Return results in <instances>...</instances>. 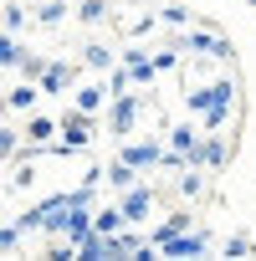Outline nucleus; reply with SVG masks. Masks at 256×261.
Returning a JSON list of instances; mask_svg holds the SVG:
<instances>
[{
	"label": "nucleus",
	"instance_id": "obj_1",
	"mask_svg": "<svg viewBox=\"0 0 256 261\" xmlns=\"http://www.w3.org/2000/svg\"><path fill=\"white\" fill-rule=\"evenodd\" d=\"M62 134H67V139H62V144H52V154H72V149H82V144L92 139V113H82V108H77L72 118H62Z\"/></svg>",
	"mask_w": 256,
	"mask_h": 261
},
{
	"label": "nucleus",
	"instance_id": "obj_2",
	"mask_svg": "<svg viewBox=\"0 0 256 261\" xmlns=\"http://www.w3.org/2000/svg\"><path fill=\"white\" fill-rule=\"evenodd\" d=\"M139 97L134 92H118L113 97V108H108V134H134V123H139Z\"/></svg>",
	"mask_w": 256,
	"mask_h": 261
},
{
	"label": "nucleus",
	"instance_id": "obj_3",
	"mask_svg": "<svg viewBox=\"0 0 256 261\" xmlns=\"http://www.w3.org/2000/svg\"><path fill=\"white\" fill-rule=\"evenodd\" d=\"M205 246H210V241H205L200 230H190V236L180 230V236H169L159 251H164V256H185V261H195V256H205Z\"/></svg>",
	"mask_w": 256,
	"mask_h": 261
},
{
	"label": "nucleus",
	"instance_id": "obj_4",
	"mask_svg": "<svg viewBox=\"0 0 256 261\" xmlns=\"http://www.w3.org/2000/svg\"><path fill=\"white\" fill-rule=\"evenodd\" d=\"M149 205H154V190H149V185H134V190H128V195H123V215H128V225H139V220L149 215Z\"/></svg>",
	"mask_w": 256,
	"mask_h": 261
},
{
	"label": "nucleus",
	"instance_id": "obj_5",
	"mask_svg": "<svg viewBox=\"0 0 256 261\" xmlns=\"http://www.w3.org/2000/svg\"><path fill=\"white\" fill-rule=\"evenodd\" d=\"M36 97H41V82H31V77H26L21 87H11V92H6V108H11V113H31V108H36Z\"/></svg>",
	"mask_w": 256,
	"mask_h": 261
},
{
	"label": "nucleus",
	"instance_id": "obj_6",
	"mask_svg": "<svg viewBox=\"0 0 256 261\" xmlns=\"http://www.w3.org/2000/svg\"><path fill=\"white\" fill-rule=\"evenodd\" d=\"M72 77H77V67H72V62H52V67H46V77H41V92H67V87H72Z\"/></svg>",
	"mask_w": 256,
	"mask_h": 261
},
{
	"label": "nucleus",
	"instance_id": "obj_7",
	"mask_svg": "<svg viewBox=\"0 0 256 261\" xmlns=\"http://www.w3.org/2000/svg\"><path fill=\"white\" fill-rule=\"evenodd\" d=\"M123 159H128V164H139V169H154V164L164 159V149H159L154 139H149V144H128V149H123Z\"/></svg>",
	"mask_w": 256,
	"mask_h": 261
},
{
	"label": "nucleus",
	"instance_id": "obj_8",
	"mask_svg": "<svg viewBox=\"0 0 256 261\" xmlns=\"http://www.w3.org/2000/svg\"><path fill=\"white\" fill-rule=\"evenodd\" d=\"M108 185H118V190H134V185H139V164H128V159L108 164Z\"/></svg>",
	"mask_w": 256,
	"mask_h": 261
},
{
	"label": "nucleus",
	"instance_id": "obj_9",
	"mask_svg": "<svg viewBox=\"0 0 256 261\" xmlns=\"http://www.w3.org/2000/svg\"><path fill=\"white\" fill-rule=\"evenodd\" d=\"M52 134H57L52 118H26V139H31V144H52Z\"/></svg>",
	"mask_w": 256,
	"mask_h": 261
},
{
	"label": "nucleus",
	"instance_id": "obj_10",
	"mask_svg": "<svg viewBox=\"0 0 256 261\" xmlns=\"http://www.w3.org/2000/svg\"><path fill=\"white\" fill-rule=\"evenodd\" d=\"M169 144H174L180 154H190V149H200V134H195L190 123H180V128H169Z\"/></svg>",
	"mask_w": 256,
	"mask_h": 261
},
{
	"label": "nucleus",
	"instance_id": "obj_11",
	"mask_svg": "<svg viewBox=\"0 0 256 261\" xmlns=\"http://www.w3.org/2000/svg\"><path fill=\"white\" fill-rule=\"evenodd\" d=\"M190 51H205V57H215V51H220V36H215V31H190Z\"/></svg>",
	"mask_w": 256,
	"mask_h": 261
},
{
	"label": "nucleus",
	"instance_id": "obj_12",
	"mask_svg": "<svg viewBox=\"0 0 256 261\" xmlns=\"http://www.w3.org/2000/svg\"><path fill=\"white\" fill-rule=\"evenodd\" d=\"M185 225H190V210H180V215H169V220H164V225H159V230H154V241H159V246H164V241H169V236H180V230H185Z\"/></svg>",
	"mask_w": 256,
	"mask_h": 261
},
{
	"label": "nucleus",
	"instance_id": "obj_13",
	"mask_svg": "<svg viewBox=\"0 0 256 261\" xmlns=\"http://www.w3.org/2000/svg\"><path fill=\"white\" fill-rule=\"evenodd\" d=\"M0 67H21V41H16V31H6V41H0Z\"/></svg>",
	"mask_w": 256,
	"mask_h": 261
},
{
	"label": "nucleus",
	"instance_id": "obj_14",
	"mask_svg": "<svg viewBox=\"0 0 256 261\" xmlns=\"http://www.w3.org/2000/svg\"><path fill=\"white\" fill-rule=\"evenodd\" d=\"M195 169H200V164H190V174H180V195H185V200H195V195L205 190V174H195Z\"/></svg>",
	"mask_w": 256,
	"mask_h": 261
},
{
	"label": "nucleus",
	"instance_id": "obj_15",
	"mask_svg": "<svg viewBox=\"0 0 256 261\" xmlns=\"http://www.w3.org/2000/svg\"><path fill=\"white\" fill-rule=\"evenodd\" d=\"M77 16H82L87 26H97V21L108 16V0H82V6H77Z\"/></svg>",
	"mask_w": 256,
	"mask_h": 261
},
{
	"label": "nucleus",
	"instance_id": "obj_16",
	"mask_svg": "<svg viewBox=\"0 0 256 261\" xmlns=\"http://www.w3.org/2000/svg\"><path fill=\"white\" fill-rule=\"evenodd\" d=\"M103 92H108V87H82V92H77V108H82V113H97V108H103Z\"/></svg>",
	"mask_w": 256,
	"mask_h": 261
},
{
	"label": "nucleus",
	"instance_id": "obj_17",
	"mask_svg": "<svg viewBox=\"0 0 256 261\" xmlns=\"http://www.w3.org/2000/svg\"><path fill=\"white\" fill-rule=\"evenodd\" d=\"M225 159H231V154H225V144H220V139L210 134V139H205V164H210V169H220Z\"/></svg>",
	"mask_w": 256,
	"mask_h": 261
},
{
	"label": "nucleus",
	"instance_id": "obj_18",
	"mask_svg": "<svg viewBox=\"0 0 256 261\" xmlns=\"http://www.w3.org/2000/svg\"><path fill=\"white\" fill-rule=\"evenodd\" d=\"M82 62H87L92 72H103V67L113 62V51H108V46H87V51H82Z\"/></svg>",
	"mask_w": 256,
	"mask_h": 261
},
{
	"label": "nucleus",
	"instance_id": "obj_19",
	"mask_svg": "<svg viewBox=\"0 0 256 261\" xmlns=\"http://www.w3.org/2000/svg\"><path fill=\"white\" fill-rule=\"evenodd\" d=\"M21 230H26L21 220H16V225H6V230H0V251H6V256H11L16 246H21Z\"/></svg>",
	"mask_w": 256,
	"mask_h": 261
},
{
	"label": "nucleus",
	"instance_id": "obj_20",
	"mask_svg": "<svg viewBox=\"0 0 256 261\" xmlns=\"http://www.w3.org/2000/svg\"><path fill=\"white\" fill-rule=\"evenodd\" d=\"M46 67H52V62H41V57H21V72H26L31 82H41V77H46Z\"/></svg>",
	"mask_w": 256,
	"mask_h": 261
},
{
	"label": "nucleus",
	"instance_id": "obj_21",
	"mask_svg": "<svg viewBox=\"0 0 256 261\" xmlns=\"http://www.w3.org/2000/svg\"><path fill=\"white\" fill-rule=\"evenodd\" d=\"M16 149H21V134H16V128H0V154L16 159Z\"/></svg>",
	"mask_w": 256,
	"mask_h": 261
},
{
	"label": "nucleus",
	"instance_id": "obj_22",
	"mask_svg": "<svg viewBox=\"0 0 256 261\" xmlns=\"http://www.w3.org/2000/svg\"><path fill=\"white\" fill-rule=\"evenodd\" d=\"M225 118H231V102H215V108L205 113V128H210V134H215V128H220Z\"/></svg>",
	"mask_w": 256,
	"mask_h": 261
},
{
	"label": "nucleus",
	"instance_id": "obj_23",
	"mask_svg": "<svg viewBox=\"0 0 256 261\" xmlns=\"http://www.w3.org/2000/svg\"><path fill=\"white\" fill-rule=\"evenodd\" d=\"M225 256H231V261L251 256V241H246V236H231V241H225Z\"/></svg>",
	"mask_w": 256,
	"mask_h": 261
},
{
	"label": "nucleus",
	"instance_id": "obj_24",
	"mask_svg": "<svg viewBox=\"0 0 256 261\" xmlns=\"http://www.w3.org/2000/svg\"><path fill=\"white\" fill-rule=\"evenodd\" d=\"M21 21H26V11L16 6V0H6V31H21Z\"/></svg>",
	"mask_w": 256,
	"mask_h": 261
},
{
	"label": "nucleus",
	"instance_id": "obj_25",
	"mask_svg": "<svg viewBox=\"0 0 256 261\" xmlns=\"http://www.w3.org/2000/svg\"><path fill=\"white\" fill-rule=\"evenodd\" d=\"M185 97H190V108H195V113H210V102H215V92H210V87H205V92H185Z\"/></svg>",
	"mask_w": 256,
	"mask_h": 261
},
{
	"label": "nucleus",
	"instance_id": "obj_26",
	"mask_svg": "<svg viewBox=\"0 0 256 261\" xmlns=\"http://www.w3.org/2000/svg\"><path fill=\"white\" fill-rule=\"evenodd\" d=\"M164 21H169V26H190V11H185V6H164Z\"/></svg>",
	"mask_w": 256,
	"mask_h": 261
},
{
	"label": "nucleus",
	"instance_id": "obj_27",
	"mask_svg": "<svg viewBox=\"0 0 256 261\" xmlns=\"http://www.w3.org/2000/svg\"><path fill=\"white\" fill-rule=\"evenodd\" d=\"M62 11H67V6H57V0H52V6H41V21H46V26H57V21H62Z\"/></svg>",
	"mask_w": 256,
	"mask_h": 261
},
{
	"label": "nucleus",
	"instance_id": "obj_28",
	"mask_svg": "<svg viewBox=\"0 0 256 261\" xmlns=\"http://www.w3.org/2000/svg\"><path fill=\"white\" fill-rule=\"evenodd\" d=\"M154 62H159V72H169V67H180V51H159Z\"/></svg>",
	"mask_w": 256,
	"mask_h": 261
},
{
	"label": "nucleus",
	"instance_id": "obj_29",
	"mask_svg": "<svg viewBox=\"0 0 256 261\" xmlns=\"http://www.w3.org/2000/svg\"><path fill=\"white\" fill-rule=\"evenodd\" d=\"M251 6H256V0H251Z\"/></svg>",
	"mask_w": 256,
	"mask_h": 261
}]
</instances>
